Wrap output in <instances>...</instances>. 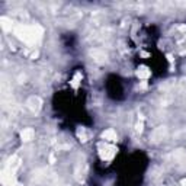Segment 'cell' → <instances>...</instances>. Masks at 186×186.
<instances>
[{
	"label": "cell",
	"mask_w": 186,
	"mask_h": 186,
	"mask_svg": "<svg viewBox=\"0 0 186 186\" xmlns=\"http://www.w3.org/2000/svg\"><path fill=\"white\" fill-rule=\"evenodd\" d=\"M28 106H29L31 111H38L41 108V100L38 98H35V96H32V98L28 99Z\"/></svg>",
	"instance_id": "obj_3"
},
{
	"label": "cell",
	"mask_w": 186,
	"mask_h": 186,
	"mask_svg": "<svg viewBox=\"0 0 186 186\" xmlns=\"http://www.w3.org/2000/svg\"><path fill=\"white\" fill-rule=\"evenodd\" d=\"M35 29H38V28L21 26L16 29V35H18L21 40L26 41V42H34V41H35Z\"/></svg>",
	"instance_id": "obj_1"
},
{
	"label": "cell",
	"mask_w": 186,
	"mask_h": 186,
	"mask_svg": "<svg viewBox=\"0 0 186 186\" xmlns=\"http://www.w3.org/2000/svg\"><path fill=\"white\" fill-rule=\"evenodd\" d=\"M0 22H2V26L5 31H9L10 28H12V21H9L7 18H2L0 19Z\"/></svg>",
	"instance_id": "obj_8"
},
{
	"label": "cell",
	"mask_w": 186,
	"mask_h": 186,
	"mask_svg": "<svg viewBox=\"0 0 186 186\" xmlns=\"http://www.w3.org/2000/svg\"><path fill=\"white\" fill-rule=\"evenodd\" d=\"M182 186H186V180H182Z\"/></svg>",
	"instance_id": "obj_13"
},
{
	"label": "cell",
	"mask_w": 186,
	"mask_h": 186,
	"mask_svg": "<svg viewBox=\"0 0 186 186\" xmlns=\"http://www.w3.org/2000/svg\"><path fill=\"white\" fill-rule=\"evenodd\" d=\"M102 137L105 138V140H108V141H115L116 140V133L114 131V129H106V131H103Z\"/></svg>",
	"instance_id": "obj_7"
},
{
	"label": "cell",
	"mask_w": 186,
	"mask_h": 186,
	"mask_svg": "<svg viewBox=\"0 0 186 186\" xmlns=\"http://www.w3.org/2000/svg\"><path fill=\"white\" fill-rule=\"evenodd\" d=\"M77 137L80 138V141H87V135H86V131H84V128H79L77 129Z\"/></svg>",
	"instance_id": "obj_9"
},
{
	"label": "cell",
	"mask_w": 186,
	"mask_h": 186,
	"mask_svg": "<svg viewBox=\"0 0 186 186\" xmlns=\"http://www.w3.org/2000/svg\"><path fill=\"white\" fill-rule=\"evenodd\" d=\"M137 76L140 77V79H147V77L150 76V71L147 70V68H141V70L137 71Z\"/></svg>",
	"instance_id": "obj_10"
},
{
	"label": "cell",
	"mask_w": 186,
	"mask_h": 186,
	"mask_svg": "<svg viewBox=\"0 0 186 186\" xmlns=\"http://www.w3.org/2000/svg\"><path fill=\"white\" fill-rule=\"evenodd\" d=\"M2 182L5 186H18V182H16V177L13 174V170H3L2 173Z\"/></svg>",
	"instance_id": "obj_2"
},
{
	"label": "cell",
	"mask_w": 186,
	"mask_h": 186,
	"mask_svg": "<svg viewBox=\"0 0 186 186\" xmlns=\"http://www.w3.org/2000/svg\"><path fill=\"white\" fill-rule=\"evenodd\" d=\"M164 135H166V128H164V127H160V128H157L154 133H153V140L157 142V141H160V140H163Z\"/></svg>",
	"instance_id": "obj_5"
},
{
	"label": "cell",
	"mask_w": 186,
	"mask_h": 186,
	"mask_svg": "<svg viewBox=\"0 0 186 186\" xmlns=\"http://www.w3.org/2000/svg\"><path fill=\"white\" fill-rule=\"evenodd\" d=\"M79 79H80V73H77V74L74 76V79L71 80V84H73V87H77V86H79Z\"/></svg>",
	"instance_id": "obj_11"
},
{
	"label": "cell",
	"mask_w": 186,
	"mask_h": 186,
	"mask_svg": "<svg viewBox=\"0 0 186 186\" xmlns=\"http://www.w3.org/2000/svg\"><path fill=\"white\" fill-rule=\"evenodd\" d=\"M92 57L96 60L98 63H103L106 60V54L102 53V51H99V49H93L92 51Z\"/></svg>",
	"instance_id": "obj_6"
},
{
	"label": "cell",
	"mask_w": 186,
	"mask_h": 186,
	"mask_svg": "<svg viewBox=\"0 0 186 186\" xmlns=\"http://www.w3.org/2000/svg\"><path fill=\"white\" fill-rule=\"evenodd\" d=\"M21 137H22L23 141H31L32 138L35 137V131L32 128H25L22 133H21Z\"/></svg>",
	"instance_id": "obj_4"
},
{
	"label": "cell",
	"mask_w": 186,
	"mask_h": 186,
	"mask_svg": "<svg viewBox=\"0 0 186 186\" xmlns=\"http://www.w3.org/2000/svg\"><path fill=\"white\" fill-rule=\"evenodd\" d=\"M49 161H51V163H54V161H55V157H54V156H51V157H49Z\"/></svg>",
	"instance_id": "obj_12"
}]
</instances>
